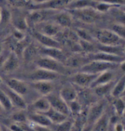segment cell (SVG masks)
Wrapping results in <instances>:
<instances>
[{
    "instance_id": "6da1fadb",
    "label": "cell",
    "mask_w": 125,
    "mask_h": 131,
    "mask_svg": "<svg viewBox=\"0 0 125 131\" xmlns=\"http://www.w3.org/2000/svg\"><path fill=\"white\" fill-rule=\"evenodd\" d=\"M67 11L73 18H75L78 21L85 24H94L101 18V13H99L92 7H86Z\"/></svg>"
},
{
    "instance_id": "7a4b0ae2",
    "label": "cell",
    "mask_w": 125,
    "mask_h": 131,
    "mask_svg": "<svg viewBox=\"0 0 125 131\" xmlns=\"http://www.w3.org/2000/svg\"><path fill=\"white\" fill-rule=\"evenodd\" d=\"M94 39L102 46H120L124 45V39L118 36L110 29H102L95 32Z\"/></svg>"
},
{
    "instance_id": "3957f363",
    "label": "cell",
    "mask_w": 125,
    "mask_h": 131,
    "mask_svg": "<svg viewBox=\"0 0 125 131\" xmlns=\"http://www.w3.org/2000/svg\"><path fill=\"white\" fill-rule=\"evenodd\" d=\"M118 65L120 64L106 62L99 60H90L89 62L84 64L81 68V71L88 73L98 75L108 70H114L118 67Z\"/></svg>"
},
{
    "instance_id": "277c9868",
    "label": "cell",
    "mask_w": 125,
    "mask_h": 131,
    "mask_svg": "<svg viewBox=\"0 0 125 131\" xmlns=\"http://www.w3.org/2000/svg\"><path fill=\"white\" fill-rule=\"evenodd\" d=\"M35 64L38 68L43 69L59 74L63 73L65 70L64 67L60 62L48 57H43L37 59L35 61Z\"/></svg>"
},
{
    "instance_id": "5b68a950",
    "label": "cell",
    "mask_w": 125,
    "mask_h": 131,
    "mask_svg": "<svg viewBox=\"0 0 125 131\" xmlns=\"http://www.w3.org/2000/svg\"><path fill=\"white\" fill-rule=\"evenodd\" d=\"M105 103L104 101L94 102L90 105L86 115V125H92L105 112Z\"/></svg>"
},
{
    "instance_id": "8992f818",
    "label": "cell",
    "mask_w": 125,
    "mask_h": 131,
    "mask_svg": "<svg viewBox=\"0 0 125 131\" xmlns=\"http://www.w3.org/2000/svg\"><path fill=\"white\" fill-rule=\"evenodd\" d=\"M97 76V75L95 74L88 73L81 71L73 75L70 78V80L73 85H75L76 86L81 89H87L91 87Z\"/></svg>"
},
{
    "instance_id": "52a82bcc",
    "label": "cell",
    "mask_w": 125,
    "mask_h": 131,
    "mask_svg": "<svg viewBox=\"0 0 125 131\" xmlns=\"http://www.w3.org/2000/svg\"><path fill=\"white\" fill-rule=\"evenodd\" d=\"M73 0H48L47 2L38 4L31 5L30 10H62L66 9L67 5Z\"/></svg>"
},
{
    "instance_id": "ba28073f",
    "label": "cell",
    "mask_w": 125,
    "mask_h": 131,
    "mask_svg": "<svg viewBox=\"0 0 125 131\" xmlns=\"http://www.w3.org/2000/svg\"><path fill=\"white\" fill-rule=\"evenodd\" d=\"M0 88L4 91V92L9 98L13 108L15 107L18 110H26L27 108L26 100L24 99L22 96L10 89L5 84H1Z\"/></svg>"
},
{
    "instance_id": "9c48e42d",
    "label": "cell",
    "mask_w": 125,
    "mask_h": 131,
    "mask_svg": "<svg viewBox=\"0 0 125 131\" xmlns=\"http://www.w3.org/2000/svg\"><path fill=\"white\" fill-rule=\"evenodd\" d=\"M46 97H47L48 100L50 103L51 108L69 116V115L70 114V112L69 110L67 103L60 97L59 94H54L52 92L51 94H48Z\"/></svg>"
},
{
    "instance_id": "30bf717a",
    "label": "cell",
    "mask_w": 125,
    "mask_h": 131,
    "mask_svg": "<svg viewBox=\"0 0 125 131\" xmlns=\"http://www.w3.org/2000/svg\"><path fill=\"white\" fill-rule=\"evenodd\" d=\"M89 58L90 60H99V61L113 63L117 64H121V63H124L125 59L124 57H120V56L102 52V51H97L96 53H90Z\"/></svg>"
},
{
    "instance_id": "8fae6325",
    "label": "cell",
    "mask_w": 125,
    "mask_h": 131,
    "mask_svg": "<svg viewBox=\"0 0 125 131\" xmlns=\"http://www.w3.org/2000/svg\"><path fill=\"white\" fill-rule=\"evenodd\" d=\"M37 31L49 37H55L62 30V28L53 21H44L37 24Z\"/></svg>"
},
{
    "instance_id": "7c38bea8",
    "label": "cell",
    "mask_w": 125,
    "mask_h": 131,
    "mask_svg": "<svg viewBox=\"0 0 125 131\" xmlns=\"http://www.w3.org/2000/svg\"><path fill=\"white\" fill-rule=\"evenodd\" d=\"M59 76V73L37 68L30 75L29 79H31V81H53L57 79Z\"/></svg>"
},
{
    "instance_id": "4fadbf2b",
    "label": "cell",
    "mask_w": 125,
    "mask_h": 131,
    "mask_svg": "<svg viewBox=\"0 0 125 131\" xmlns=\"http://www.w3.org/2000/svg\"><path fill=\"white\" fill-rule=\"evenodd\" d=\"M5 84L10 89L18 94H20L22 97L27 94V93L29 92V89L28 84L20 79H15V78L8 79L6 81Z\"/></svg>"
},
{
    "instance_id": "5bb4252c",
    "label": "cell",
    "mask_w": 125,
    "mask_h": 131,
    "mask_svg": "<svg viewBox=\"0 0 125 131\" xmlns=\"http://www.w3.org/2000/svg\"><path fill=\"white\" fill-rule=\"evenodd\" d=\"M90 61L89 57H85L81 53H77L66 58L65 65L70 68H81L84 64Z\"/></svg>"
},
{
    "instance_id": "9a60e30c",
    "label": "cell",
    "mask_w": 125,
    "mask_h": 131,
    "mask_svg": "<svg viewBox=\"0 0 125 131\" xmlns=\"http://www.w3.org/2000/svg\"><path fill=\"white\" fill-rule=\"evenodd\" d=\"M33 36L37 40V41L41 44L43 48H61L60 42L58 41L55 37H49L46 35H43L39 31H35Z\"/></svg>"
},
{
    "instance_id": "2e32d148",
    "label": "cell",
    "mask_w": 125,
    "mask_h": 131,
    "mask_svg": "<svg viewBox=\"0 0 125 131\" xmlns=\"http://www.w3.org/2000/svg\"><path fill=\"white\" fill-rule=\"evenodd\" d=\"M49 11L47 10H30L29 14L26 18L28 26L31 24L32 25H37L44 22Z\"/></svg>"
},
{
    "instance_id": "e0dca14e",
    "label": "cell",
    "mask_w": 125,
    "mask_h": 131,
    "mask_svg": "<svg viewBox=\"0 0 125 131\" xmlns=\"http://www.w3.org/2000/svg\"><path fill=\"white\" fill-rule=\"evenodd\" d=\"M51 18H53L54 23L61 26L62 29H68L73 24V17L67 11H62L57 14H53L51 16Z\"/></svg>"
},
{
    "instance_id": "ac0fdd59",
    "label": "cell",
    "mask_w": 125,
    "mask_h": 131,
    "mask_svg": "<svg viewBox=\"0 0 125 131\" xmlns=\"http://www.w3.org/2000/svg\"><path fill=\"white\" fill-rule=\"evenodd\" d=\"M31 86L37 93L42 96H47L52 93L54 88L52 81H32Z\"/></svg>"
},
{
    "instance_id": "d6986e66",
    "label": "cell",
    "mask_w": 125,
    "mask_h": 131,
    "mask_svg": "<svg viewBox=\"0 0 125 131\" xmlns=\"http://www.w3.org/2000/svg\"><path fill=\"white\" fill-rule=\"evenodd\" d=\"M78 91L75 89L73 84H67L63 86L60 90L59 95L67 103H70L78 100Z\"/></svg>"
},
{
    "instance_id": "ffe728a7",
    "label": "cell",
    "mask_w": 125,
    "mask_h": 131,
    "mask_svg": "<svg viewBox=\"0 0 125 131\" xmlns=\"http://www.w3.org/2000/svg\"><path fill=\"white\" fill-rule=\"evenodd\" d=\"M20 66V62L18 55L16 53L10 52L5 63L2 67V70L6 73H10L16 71Z\"/></svg>"
},
{
    "instance_id": "44dd1931",
    "label": "cell",
    "mask_w": 125,
    "mask_h": 131,
    "mask_svg": "<svg viewBox=\"0 0 125 131\" xmlns=\"http://www.w3.org/2000/svg\"><path fill=\"white\" fill-rule=\"evenodd\" d=\"M40 53L44 54V57L53 59L60 62H63L65 61L66 57L64 53L63 52L61 48H43L40 49Z\"/></svg>"
},
{
    "instance_id": "7402d4cb",
    "label": "cell",
    "mask_w": 125,
    "mask_h": 131,
    "mask_svg": "<svg viewBox=\"0 0 125 131\" xmlns=\"http://www.w3.org/2000/svg\"><path fill=\"white\" fill-rule=\"evenodd\" d=\"M30 106L31 112L38 113H45L51 108L50 103L46 96H41L35 100L31 103Z\"/></svg>"
},
{
    "instance_id": "603a6c76",
    "label": "cell",
    "mask_w": 125,
    "mask_h": 131,
    "mask_svg": "<svg viewBox=\"0 0 125 131\" xmlns=\"http://www.w3.org/2000/svg\"><path fill=\"white\" fill-rule=\"evenodd\" d=\"M115 72L113 70H108L104 71L101 73H99L97 75V78L95 79L94 81V82L92 83L90 89L94 88L97 86H99L101 84H107L113 81H115Z\"/></svg>"
},
{
    "instance_id": "cb8c5ba5",
    "label": "cell",
    "mask_w": 125,
    "mask_h": 131,
    "mask_svg": "<svg viewBox=\"0 0 125 131\" xmlns=\"http://www.w3.org/2000/svg\"><path fill=\"white\" fill-rule=\"evenodd\" d=\"M27 118L29 122L35 125L46 126V127H51L52 125L48 118L43 113L31 112L29 114L27 115Z\"/></svg>"
},
{
    "instance_id": "d4e9b609",
    "label": "cell",
    "mask_w": 125,
    "mask_h": 131,
    "mask_svg": "<svg viewBox=\"0 0 125 131\" xmlns=\"http://www.w3.org/2000/svg\"><path fill=\"white\" fill-rule=\"evenodd\" d=\"M110 125V116L108 113L105 112L101 117L94 122L90 131H108Z\"/></svg>"
},
{
    "instance_id": "484cf974",
    "label": "cell",
    "mask_w": 125,
    "mask_h": 131,
    "mask_svg": "<svg viewBox=\"0 0 125 131\" xmlns=\"http://www.w3.org/2000/svg\"><path fill=\"white\" fill-rule=\"evenodd\" d=\"M125 89V78L123 75L119 80H117L115 82L114 85L110 92V96L113 98H118L121 97L124 94Z\"/></svg>"
},
{
    "instance_id": "4316f807",
    "label": "cell",
    "mask_w": 125,
    "mask_h": 131,
    "mask_svg": "<svg viewBox=\"0 0 125 131\" xmlns=\"http://www.w3.org/2000/svg\"><path fill=\"white\" fill-rule=\"evenodd\" d=\"M98 51L108 53L113 55H117L120 57H124V45L120 46H98Z\"/></svg>"
},
{
    "instance_id": "83f0119b",
    "label": "cell",
    "mask_w": 125,
    "mask_h": 131,
    "mask_svg": "<svg viewBox=\"0 0 125 131\" xmlns=\"http://www.w3.org/2000/svg\"><path fill=\"white\" fill-rule=\"evenodd\" d=\"M43 114L48 118V119L50 120L52 125L60 123L63 121L66 120L68 118V116L63 114L57 111L54 110L52 108H50L46 112Z\"/></svg>"
},
{
    "instance_id": "f1b7e54d",
    "label": "cell",
    "mask_w": 125,
    "mask_h": 131,
    "mask_svg": "<svg viewBox=\"0 0 125 131\" xmlns=\"http://www.w3.org/2000/svg\"><path fill=\"white\" fill-rule=\"evenodd\" d=\"M115 82L116 81H113L107 84H101V85L95 86L94 88H92V89L93 90L94 94L97 97H104L108 94H110Z\"/></svg>"
},
{
    "instance_id": "f546056e",
    "label": "cell",
    "mask_w": 125,
    "mask_h": 131,
    "mask_svg": "<svg viewBox=\"0 0 125 131\" xmlns=\"http://www.w3.org/2000/svg\"><path fill=\"white\" fill-rule=\"evenodd\" d=\"M38 52H39V51H38L37 48L35 45L29 43L23 51L22 56L26 62H31V60L35 59V58L37 57Z\"/></svg>"
},
{
    "instance_id": "4dcf8cb0",
    "label": "cell",
    "mask_w": 125,
    "mask_h": 131,
    "mask_svg": "<svg viewBox=\"0 0 125 131\" xmlns=\"http://www.w3.org/2000/svg\"><path fill=\"white\" fill-rule=\"evenodd\" d=\"M94 1L93 0H73L72 1L67 7H66L67 10H75L80 9L86 7H93Z\"/></svg>"
},
{
    "instance_id": "1f68e13d",
    "label": "cell",
    "mask_w": 125,
    "mask_h": 131,
    "mask_svg": "<svg viewBox=\"0 0 125 131\" xmlns=\"http://www.w3.org/2000/svg\"><path fill=\"white\" fill-rule=\"evenodd\" d=\"M51 126H53V130L54 131H72L74 127V122L67 118L66 120Z\"/></svg>"
},
{
    "instance_id": "d6a6232c",
    "label": "cell",
    "mask_w": 125,
    "mask_h": 131,
    "mask_svg": "<svg viewBox=\"0 0 125 131\" xmlns=\"http://www.w3.org/2000/svg\"><path fill=\"white\" fill-rule=\"evenodd\" d=\"M114 100H113V107L114 108L115 113L118 116H121L124 115L125 108V104L124 98L118 97V98H113Z\"/></svg>"
},
{
    "instance_id": "836d02e7",
    "label": "cell",
    "mask_w": 125,
    "mask_h": 131,
    "mask_svg": "<svg viewBox=\"0 0 125 131\" xmlns=\"http://www.w3.org/2000/svg\"><path fill=\"white\" fill-rule=\"evenodd\" d=\"M94 1L93 8L95 9L97 12H99V13H104L107 11H109L110 9L113 7H118V6L113 5H111L105 2H102V1H97V0H94Z\"/></svg>"
},
{
    "instance_id": "e575fe53",
    "label": "cell",
    "mask_w": 125,
    "mask_h": 131,
    "mask_svg": "<svg viewBox=\"0 0 125 131\" xmlns=\"http://www.w3.org/2000/svg\"><path fill=\"white\" fill-rule=\"evenodd\" d=\"M13 24L17 30L21 31H25L28 27L26 18L22 17L21 16H18L15 18V19L13 20Z\"/></svg>"
},
{
    "instance_id": "d590c367",
    "label": "cell",
    "mask_w": 125,
    "mask_h": 131,
    "mask_svg": "<svg viewBox=\"0 0 125 131\" xmlns=\"http://www.w3.org/2000/svg\"><path fill=\"white\" fill-rule=\"evenodd\" d=\"M75 34L77 35L78 39L80 40H83V41H86V42H93L94 41V37H92L88 31L83 29H76L75 30Z\"/></svg>"
},
{
    "instance_id": "8d00e7d4",
    "label": "cell",
    "mask_w": 125,
    "mask_h": 131,
    "mask_svg": "<svg viewBox=\"0 0 125 131\" xmlns=\"http://www.w3.org/2000/svg\"><path fill=\"white\" fill-rule=\"evenodd\" d=\"M0 103L5 111H9L13 108V105L4 91L0 88Z\"/></svg>"
},
{
    "instance_id": "74e56055",
    "label": "cell",
    "mask_w": 125,
    "mask_h": 131,
    "mask_svg": "<svg viewBox=\"0 0 125 131\" xmlns=\"http://www.w3.org/2000/svg\"><path fill=\"white\" fill-rule=\"evenodd\" d=\"M23 111L24 110H19L18 111L13 113L11 115V119L14 122L19 123V124L26 122V121L28 120V118H27V115L23 112Z\"/></svg>"
},
{
    "instance_id": "f35d334b",
    "label": "cell",
    "mask_w": 125,
    "mask_h": 131,
    "mask_svg": "<svg viewBox=\"0 0 125 131\" xmlns=\"http://www.w3.org/2000/svg\"><path fill=\"white\" fill-rule=\"evenodd\" d=\"M8 2L11 6L17 8L27 7L32 5L31 0H8Z\"/></svg>"
},
{
    "instance_id": "ab89813d",
    "label": "cell",
    "mask_w": 125,
    "mask_h": 131,
    "mask_svg": "<svg viewBox=\"0 0 125 131\" xmlns=\"http://www.w3.org/2000/svg\"><path fill=\"white\" fill-rule=\"evenodd\" d=\"M12 20V15L10 12L7 8H1V17H0V24H7Z\"/></svg>"
},
{
    "instance_id": "60d3db41",
    "label": "cell",
    "mask_w": 125,
    "mask_h": 131,
    "mask_svg": "<svg viewBox=\"0 0 125 131\" xmlns=\"http://www.w3.org/2000/svg\"><path fill=\"white\" fill-rule=\"evenodd\" d=\"M112 31L116 34L118 36L121 37L122 39H124L125 35V28L124 26V24H114L112 26L111 29Z\"/></svg>"
},
{
    "instance_id": "b9f144b4",
    "label": "cell",
    "mask_w": 125,
    "mask_h": 131,
    "mask_svg": "<svg viewBox=\"0 0 125 131\" xmlns=\"http://www.w3.org/2000/svg\"><path fill=\"white\" fill-rule=\"evenodd\" d=\"M78 95H81V100L83 101V103H90V101L93 100L92 94L89 93L88 92H83V93L79 94L78 93Z\"/></svg>"
},
{
    "instance_id": "7bdbcfd3",
    "label": "cell",
    "mask_w": 125,
    "mask_h": 131,
    "mask_svg": "<svg viewBox=\"0 0 125 131\" xmlns=\"http://www.w3.org/2000/svg\"><path fill=\"white\" fill-rule=\"evenodd\" d=\"M29 122L31 124V128H32L33 131H53V130L50 127L38 125H35V124L31 123V122Z\"/></svg>"
},
{
    "instance_id": "ee69618b",
    "label": "cell",
    "mask_w": 125,
    "mask_h": 131,
    "mask_svg": "<svg viewBox=\"0 0 125 131\" xmlns=\"http://www.w3.org/2000/svg\"><path fill=\"white\" fill-rule=\"evenodd\" d=\"M10 53V51H6V50H3L0 53V68H2V67L5 63L6 60L7 59Z\"/></svg>"
},
{
    "instance_id": "f6af8a7d",
    "label": "cell",
    "mask_w": 125,
    "mask_h": 131,
    "mask_svg": "<svg viewBox=\"0 0 125 131\" xmlns=\"http://www.w3.org/2000/svg\"><path fill=\"white\" fill-rule=\"evenodd\" d=\"M97 1H102V2H105L107 3H109L113 5L118 6H123L124 5L125 0H97Z\"/></svg>"
},
{
    "instance_id": "bcb514c9",
    "label": "cell",
    "mask_w": 125,
    "mask_h": 131,
    "mask_svg": "<svg viewBox=\"0 0 125 131\" xmlns=\"http://www.w3.org/2000/svg\"><path fill=\"white\" fill-rule=\"evenodd\" d=\"M8 129L10 131H24L23 130L21 125L19 123H16V122H13V124H11L9 126Z\"/></svg>"
},
{
    "instance_id": "7dc6e473",
    "label": "cell",
    "mask_w": 125,
    "mask_h": 131,
    "mask_svg": "<svg viewBox=\"0 0 125 131\" xmlns=\"http://www.w3.org/2000/svg\"><path fill=\"white\" fill-rule=\"evenodd\" d=\"M113 131H124V126L121 123H116L113 126Z\"/></svg>"
},
{
    "instance_id": "c3c4849f",
    "label": "cell",
    "mask_w": 125,
    "mask_h": 131,
    "mask_svg": "<svg viewBox=\"0 0 125 131\" xmlns=\"http://www.w3.org/2000/svg\"><path fill=\"white\" fill-rule=\"evenodd\" d=\"M47 1L48 0H31V2H32V5H38V4L44 3Z\"/></svg>"
},
{
    "instance_id": "681fc988",
    "label": "cell",
    "mask_w": 125,
    "mask_h": 131,
    "mask_svg": "<svg viewBox=\"0 0 125 131\" xmlns=\"http://www.w3.org/2000/svg\"><path fill=\"white\" fill-rule=\"evenodd\" d=\"M92 125H85L83 127L80 131H90Z\"/></svg>"
},
{
    "instance_id": "f907efd6",
    "label": "cell",
    "mask_w": 125,
    "mask_h": 131,
    "mask_svg": "<svg viewBox=\"0 0 125 131\" xmlns=\"http://www.w3.org/2000/svg\"><path fill=\"white\" fill-rule=\"evenodd\" d=\"M3 111H4L3 108H2V106L1 103H0V114H1L2 112H3Z\"/></svg>"
},
{
    "instance_id": "816d5d0a",
    "label": "cell",
    "mask_w": 125,
    "mask_h": 131,
    "mask_svg": "<svg viewBox=\"0 0 125 131\" xmlns=\"http://www.w3.org/2000/svg\"><path fill=\"white\" fill-rule=\"evenodd\" d=\"M3 51V48H2V43L0 42V53L2 52Z\"/></svg>"
},
{
    "instance_id": "f5cc1de1",
    "label": "cell",
    "mask_w": 125,
    "mask_h": 131,
    "mask_svg": "<svg viewBox=\"0 0 125 131\" xmlns=\"http://www.w3.org/2000/svg\"><path fill=\"white\" fill-rule=\"evenodd\" d=\"M2 82H3V81H2V77L0 76V85L2 84Z\"/></svg>"
},
{
    "instance_id": "db71d44e",
    "label": "cell",
    "mask_w": 125,
    "mask_h": 131,
    "mask_svg": "<svg viewBox=\"0 0 125 131\" xmlns=\"http://www.w3.org/2000/svg\"><path fill=\"white\" fill-rule=\"evenodd\" d=\"M7 130H8V128H7ZM2 131H10V130H4L2 129Z\"/></svg>"
},
{
    "instance_id": "11a10c76",
    "label": "cell",
    "mask_w": 125,
    "mask_h": 131,
    "mask_svg": "<svg viewBox=\"0 0 125 131\" xmlns=\"http://www.w3.org/2000/svg\"><path fill=\"white\" fill-rule=\"evenodd\" d=\"M0 131H2V127H0Z\"/></svg>"
},
{
    "instance_id": "9f6ffc18",
    "label": "cell",
    "mask_w": 125,
    "mask_h": 131,
    "mask_svg": "<svg viewBox=\"0 0 125 131\" xmlns=\"http://www.w3.org/2000/svg\"><path fill=\"white\" fill-rule=\"evenodd\" d=\"M0 17H1V7H0Z\"/></svg>"
},
{
    "instance_id": "6f0895ef",
    "label": "cell",
    "mask_w": 125,
    "mask_h": 131,
    "mask_svg": "<svg viewBox=\"0 0 125 131\" xmlns=\"http://www.w3.org/2000/svg\"></svg>"
}]
</instances>
